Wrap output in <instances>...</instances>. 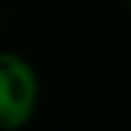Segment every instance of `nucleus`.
Wrapping results in <instances>:
<instances>
[{
  "instance_id": "obj_1",
  "label": "nucleus",
  "mask_w": 131,
  "mask_h": 131,
  "mask_svg": "<svg viewBox=\"0 0 131 131\" xmlns=\"http://www.w3.org/2000/svg\"><path fill=\"white\" fill-rule=\"evenodd\" d=\"M39 75L17 51L0 49V131H22L39 107Z\"/></svg>"
},
{
  "instance_id": "obj_2",
  "label": "nucleus",
  "mask_w": 131,
  "mask_h": 131,
  "mask_svg": "<svg viewBox=\"0 0 131 131\" xmlns=\"http://www.w3.org/2000/svg\"><path fill=\"white\" fill-rule=\"evenodd\" d=\"M126 3H129V7H131V0H126Z\"/></svg>"
}]
</instances>
